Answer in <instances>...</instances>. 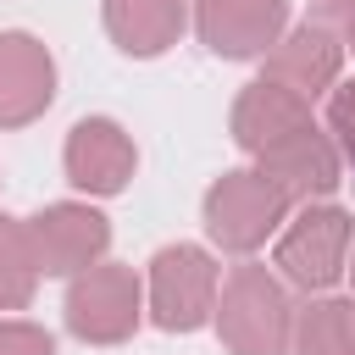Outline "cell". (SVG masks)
<instances>
[{
    "instance_id": "1",
    "label": "cell",
    "mask_w": 355,
    "mask_h": 355,
    "mask_svg": "<svg viewBox=\"0 0 355 355\" xmlns=\"http://www.w3.org/2000/svg\"><path fill=\"white\" fill-rule=\"evenodd\" d=\"M216 333L233 355H283L294 338V305L266 266H233L216 305Z\"/></svg>"
},
{
    "instance_id": "2",
    "label": "cell",
    "mask_w": 355,
    "mask_h": 355,
    "mask_svg": "<svg viewBox=\"0 0 355 355\" xmlns=\"http://www.w3.org/2000/svg\"><path fill=\"white\" fill-rule=\"evenodd\" d=\"M288 194L255 166V172H222L211 189H205V233L233 250V255H250L266 244V233H277V222L288 216Z\"/></svg>"
},
{
    "instance_id": "3",
    "label": "cell",
    "mask_w": 355,
    "mask_h": 355,
    "mask_svg": "<svg viewBox=\"0 0 355 355\" xmlns=\"http://www.w3.org/2000/svg\"><path fill=\"white\" fill-rule=\"evenodd\" d=\"M216 311V261L200 244H166L150 261V316L166 333H194Z\"/></svg>"
},
{
    "instance_id": "4",
    "label": "cell",
    "mask_w": 355,
    "mask_h": 355,
    "mask_svg": "<svg viewBox=\"0 0 355 355\" xmlns=\"http://www.w3.org/2000/svg\"><path fill=\"white\" fill-rule=\"evenodd\" d=\"M67 327L83 344H122L139 327V277L128 266L94 261L67 288Z\"/></svg>"
},
{
    "instance_id": "5",
    "label": "cell",
    "mask_w": 355,
    "mask_h": 355,
    "mask_svg": "<svg viewBox=\"0 0 355 355\" xmlns=\"http://www.w3.org/2000/svg\"><path fill=\"white\" fill-rule=\"evenodd\" d=\"M349 239H355L349 211H338V205H305L283 227V239H277V266H283L288 283H300V288L316 294V288L338 283L344 255H349Z\"/></svg>"
},
{
    "instance_id": "6",
    "label": "cell",
    "mask_w": 355,
    "mask_h": 355,
    "mask_svg": "<svg viewBox=\"0 0 355 355\" xmlns=\"http://www.w3.org/2000/svg\"><path fill=\"white\" fill-rule=\"evenodd\" d=\"M283 22H288V0H194L200 44L222 61L266 55L283 39Z\"/></svg>"
},
{
    "instance_id": "7",
    "label": "cell",
    "mask_w": 355,
    "mask_h": 355,
    "mask_svg": "<svg viewBox=\"0 0 355 355\" xmlns=\"http://www.w3.org/2000/svg\"><path fill=\"white\" fill-rule=\"evenodd\" d=\"M28 233H33V250H39L44 277H78V272L94 266V261L105 255V244H111L105 216H100L94 205H72V200L44 205V211L28 222Z\"/></svg>"
},
{
    "instance_id": "8",
    "label": "cell",
    "mask_w": 355,
    "mask_h": 355,
    "mask_svg": "<svg viewBox=\"0 0 355 355\" xmlns=\"http://www.w3.org/2000/svg\"><path fill=\"white\" fill-rule=\"evenodd\" d=\"M133 166L139 150L111 116H83L67 133V183H78L83 194H122Z\"/></svg>"
},
{
    "instance_id": "9",
    "label": "cell",
    "mask_w": 355,
    "mask_h": 355,
    "mask_svg": "<svg viewBox=\"0 0 355 355\" xmlns=\"http://www.w3.org/2000/svg\"><path fill=\"white\" fill-rule=\"evenodd\" d=\"M55 100V61L33 33H0V128L33 122Z\"/></svg>"
},
{
    "instance_id": "10",
    "label": "cell",
    "mask_w": 355,
    "mask_h": 355,
    "mask_svg": "<svg viewBox=\"0 0 355 355\" xmlns=\"http://www.w3.org/2000/svg\"><path fill=\"white\" fill-rule=\"evenodd\" d=\"M338 61H344L338 33H333L327 22H300L288 39H277V44H272V55H266V72H261V78H272V83H283V89H294V94L316 100L322 89H333Z\"/></svg>"
},
{
    "instance_id": "11",
    "label": "cell",
    "mask_w": 355,
    "mask_h": 355,
    "mask_svg": "<svg viewBox=\"0 0 355 355\" xmlns=\"http://www.w3.org/2000/svg\"><path fill=\"white\" fill-rule=\"evenodd\" d=\"M300 128H311V100L283 89V83H272V78H255L233 105V139L250 155H266L272 144H283Z\"/></svg>"
},
{
    "instance_id": "12",
    "label": "cell",
    "mask_w": 355,
    "mask_h": 355,
    "mask_svg": "<svg viewBox=\"0 0 355 355\" xmlns=\"http://www.w3.org/2000/svg\"><path fill=\"white\" fill-rule=\"evenodd\" d=\"M261 172L288 194V200H316V194H333L338 189V155L327 144V133L316 128H300L288 133L283 144H272L266 155H255Z\"/></svg>"
},
{
    "instance_id": "13",
    "label": "cell",
    "mask_w": 355,
    "mask_h": 355,
    "mask_svg": "<svg viewBox=\"0 0 355 355\" xmlns=\"http://www.w3.org/2000/svg\"><path fill=\"white\" fill-rule=\"evenodd\" d=\"M189 22V0H105V33L122 55H161L178 44Z\"/></svg>"
},
{
    "instance_id": "14",
    "label": "cell",
    "mask_w": 355,
    "mask_h": 355,
    "mask_svg": "<svg viewBox=\"0 0 355 355\" xmlns=\"http://www.w3.org/2000/svg\"><path fill=\"white\" fill-rule=\"evenodd\" d=\"M300 355H355V305L349 300H311L294 316Z\"/></svg>"
},
{
    "instance_id": "15",
    "label": "cell",
    "mask_w": 355,
    "mask_h": 355,
    "mask_svg": "<svg viewBox=\"0 0 355 355\" xmlns=\"http://www.w3.org/2000/svg\"><path fill=\"white\" fill-rule=\"evenodd\" d=\"M39 277H44V266H39V250H33L28 222L0 216V311H22L33 300V283Z\"/></svg>"
},
{
    "instance_id": "16",
    "label": "cell",
    "mask_w": 355,
    "mask_h": 355,
    "mask_svg": "<svg viewBox=\"0 0 355 355\" xmlns=\"http://www.w3.org/2000/svg\"><path fill=\"white\" fill-rule=\"evenodd\" d=\"M0 355H55V338L33 322H17V316H0Z\"/></svg>"
},
{
    "instance_id": "17",
    "label": "cell",
    "mask_w": 355,
    "mask_h": 355,
    "mask_svg": "<svg viewBox=\"0 0 355 355\" xmlns=\"http://www.w3.org/2000/svg\"><path fill=\"white\" fill-rule=\"evenodd\" d=\"M327 122H333V133H338V144L355 155V83H344V89H333V100H327Z\"/></svg>"
},
{
    "instance_id": "18",
    "label": "cell",
    "mask_w": 355,
    "mask_h": 355,
    "mask_svg": "<svg viewBox=\"0 0 355 355\" xmlns=\"http://www.w3.org/2000/svg\"><path fill=\"white\" fill-rule=\"evenodd\" d=\"M355 0H316V22H349Z\"/></svg>"
},
{
    "instance_id": "19",
    "label": "cell",
    "mask_w": 355,
    "mask_h": 355,
    "mask_svg": "<svg viewBox=\"0 0 355 355\" xmlns=\"http://www.w3.org/2000/svg\"><path fill=\"white\" fill-rule=\"evenodd\" d=\"M349 44H355V17H349Z\"/></svg>"
},
{
    "instance_id": "20",
    "label": "cell",
    "mask_w": 355,
    "mask_h": 355,
    "mask_svg": "<svg viewBox=\"0 0 355 355\" xmlns=\"http://www.w3.org/2000/svg\"><path fill=\"white\" fill-rule=\"evenodd\" d=\"M349 272H355V266H349Z\"/></svg>"
}]
</instances>
